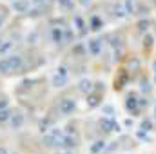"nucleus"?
<instances>
[{
  "label": "nucleus",
  "mask_w": 156,
  "mask_h": 154,
  "mask_svg": "<svg viewBox=\"0 0 156 154\" xmlns=\"http://www.w3.org/2000/svg\"><path fill=\"white\" fill-rule=\"evenodd\" d=\"M125 69L131 73V75H138L140 71H142V60L138 58V56H129L127 60H125Z\"/></svg>",
  "instance_id": "20e7f679"
},
{
  "label": "nucleus",
  "mask_w": 156,
  "mask_h": 154,
  "mask_svg": "<svg viewBox=\"0 0 156 154\" xmlns=\"http://www.w3.org/2000/svg\"><path fill=\"white\" fill-rule=\"evenodd\" d=\"M123 107H125V111L133 116V118H134V116H140V113H142V107H140V94H136V93H127V96H125V100H123Z\"/></svg>",
  "instance_id": "f257e3e1"
},
{
  "label": "nucleus",
  "mask_w": 156,
  "mask_h": 154,
  "mask_svg": "<svg viewBox=\"0 0 156 154\" xmlns=\"http://www.w3.org/2000/svg\"><path fill=\"white\" fill-rule=\"evenodd\" d=\"M142 45H144V49H145V51H151V49H153V45H154V37H153L151 33L142 35Z\"/></svg>",
  "instance_id": "0eeeda50"
},
{
  "label": "nucleus",
  "mask_w": 156,
  "mask_h": 154,
  "mask_svg": "<svg viewBox=\"0 0 156 154\" xmlns=\"http://www.w3.org/2000/svg\"><path fill=\"white\" fill-rule=\"evenodd\" d=\"M91 87H93V85H91V82H89V80H83V82L80 83V91H82V93H89V91H91Z\"/></svg>",
  "instance_id": "6ab92c4d"
},
{
  "label": "nucleus",
  "mask_w": 156,
  "mask_h": 154,
  "mask_svg": "<svg viewBox=\"0 0 156 154\" xmlns=\"http://www.w3.org/2000/svg\"><path fill=\"white\" fill-rule=\"evenodd\" d=\"M140 129L151 132V131L154 129V121H153V118H142V121H140Z\"/></svg>",
  "instance_id": "9b49d317"
},
{
  "label": "nucleus",
  "mask_w": 156,
  "mask_h": 154,
  "mask_svg": "<svg viewBox=\"0 0 156 154\" xmlns=\"http://www.w3.org/2000/svg\"><path fill=\"white\" fill-rule=\"evenodd\" d=\"M149 105H151V100L147 98V94H142L140 96V107H142V111H145Z\"/></svg>",
  "instance_id": "f3484780"
},
{
  "label": "nucleus",
  "mask_w": 156,
  "mask_h": 154,
  "mask_svg": "<svg viewBox=\"0 0 156 154\" xmlns=\"http://www.w3.org/2000/svg\"><path fill=\"white\" fill-rule=\"evenodd\" d=\"M153 31H154V35H156V20L153 22Z\"/></svg>",
  "instance_id": "5701e85b"
},
{
  "label": "nucleus",
  "mask_w": 156,
  "mask_h": 154,
  "mask_svg": "<svg viewBox=\"0 0 156 154\" xmlns=\"http://www.w3.org/2000/svg\"><path fill=\"white\" fill-rule=\"evenodd\" d=\"M89 51H91V54L93 56H96V54H100V51H102V40H91L89 42Z\"/></svg>",
  "instance_id": "1a4fd4ad"
},
{
  "label": "nucleus",
  "mask_w": 156,
  "mask_h": 154,
  "mask_svg": "<svg viewBox=\"0 0 156 154\" xmlns=\"http://www.w3.org/2000/svg\"><path fill=\"white\" fill-rule=\"evenodd\" d=\"M138 83H140V93H142V94H147V96H149V94L153 93V87H154V85H153V82L145 76V75L140 76Z\"/></svg>",
  "instance_id": "39448f33"
},
{
  "label": "nucleus",
  "mask_w": 156,
  "mask_h": 154,
  "mask_svg": "<svg viewBox=\"0 0 156 154\" xmlns=\"http://www.w3.org/2000/svg\"><path fill=\"white\" fill-rule=\"evenodd\" d=\"M153 2H154V7H156V0H153Z\"/></svg>",
  "instance_id": "a878e982"
},
{
  "label": "nucleus",
  "mask_w": 156,
  "mask_h": 154,
  "mask_svg": "<svg viewBox=\"0 0 156 154\" xmlns=\"http://www.w3.org/2000/svg\"><path fill=\"white\" fill-rule=\"evenodd\" d=\"M102 27H104V22H102L98 16H93V18H91V29L98 31V29H102Z\"/></svg>",
  "instance_id": "2eb2a0df"
},
{
  "label": "nucleus",
  "mask_w": 156,
  "mask_h": 154,
  "mask_svg": "<svg viewBox=\"0 0 156 154\" xmlns=\"http://www.w3.org/2000/svg\"><path fill=\"white\" fill-rule=\"evenodd\" d=\"M87 2H89V0H82V4H87Z\"/></svg>",
  "instance_id": "b1692460"
},
{
  "label": "nucleus",
  "mask_w": 156,
  "mask_h": 154,
  "mask_svg": "<svg viewBox=\"0 0 156 154\" xmlns=\"http://www.w3.org/2000/svg\"><path fill=\"white\" fill-rule=\"evenodd\" d=\"M125 127H133V120H131V118L125 120Z\"/></svg>",
  "instance_id": "412c9836"
},
{
  "label": "nucleus",
  "mask_w": 156,
  "mask_h": 154,
  "mask_svg": "<svg viewBox=\"0 0 156 154\" xmlns=\"http://www.w3.org/2000/svg\"><path fill=\"white\" fill-rule=\"evenodd\" d=\"M104 113L107 116H115V107L113 105H104Z\"/></svg>",
  "instance_id": "aec40b11"
},
{
  "label": "nucleus",
  "mask_w": 156,
  "mask_h": 154,
  "mask_svg": "<svg viewBox=\"0 0 156 154\" xmlns=\"http://www.w3.org/2000/svg\"><path fill=\"white\" fill-rule=\"evenodd\" d=\"M151 27H153V22H151L147 16H144V18H140V20L136 22V33H138V35H145V33H149Z\"/></svg>",
  "instance_id": "423d86ee"
},
{
  "label": "nucleus",
  "mask_w": 156,
  "mask_h": 154,
  "mask_svg": "<svg viewBox=\"0 0 156 154\" xmlns=\"http://www.w3.org/2000/svg\"><path fill=\"white\" fill-rule=\"evenodd\" d=\"M113 13H115L116 18H125V16H127V11H125L123 4H118V2L113 5Z\"/></svg>",
  "instance_id": "f8f14e48"
},
{
  "label": "nucleus",
  "mask_w": 156,
  "mask_h": 154,
  "mask_svg": "<svg viewBox=\"0 0 156 154\" xmlns=\"http://www.w3.org/2000/svg\"><path fill=\"white\" fill-rule=\"evenodd\" d=\"M129 82H131V73L123 67V69L118 71L116 78H115V89H116V91H123V89L129 85Z\"/></svg>",
  "instance_id": "f03ea898"
},
{
  "label": "nucleus",
  "mask_w": 156,
  "mask_h": 154,
  "mask_svg": "<svg viewBox=\"0 0 156 154\" xmlns=\"http://www.w3.org/2000/svg\"><path fill=\"white\" fill-rule=\"evenodd\" d=\"M123 7L127 11V16L129 15H136V2L134 0H123Z\"/></svg>",
  "instance_id": "ddd939ff"
},
{
  "label": "nucleus",
  "mask_w": 156,
  "mask_h": 154,
  "mask_svg": "<svg viewBox=\"0 0 156 154\" xmlns=\"http://www.w3.org/2000/svg\"><path fill=\"white\" fill-rule=\"evenodd\" d=\"M75 107H76V103H75L73 100H64V102L60 103V109H62V113H64V114L73 113V111H75Z\"/></svg>",
  "instance_id": "6e6552de"
},
{
  "label": "nucleus",
  "mask_w": 156,
  "mask_h": 154,
  "mask_svg": "<svg viewBox=\"0 0 156 154\" xmlns=\"http://www.w3.org/2000/svg\"><path fill=\"white\" fill-rule=\"evenodd\" d=\"M136 13H138V15H142V16H147V15L151 13V7H149V5H145L144 2H140V4L136 5Z\"/></svg>",
  "instance_id": "4468645a"
},
{
  "label": "nucleus",
  "mask_w": 156,
  "mask_h": 154,
  "mask_svg": "<svg viewBox=\"0 0 156 154\" xmlns=\"http://www.w3.org/2000/svg\"><path fill=\"white\" fill-rule=\"evenodd\" d=\"M154 85H156V71H154Z\"/></svg>",
  "instance_id": "393cba45"
},
{
  "label": "nucleus",
  "mask_w": 156,
  "mask_h": 154,
  "mask_svg": "<svg viewBox=\"0 0 156 154\" xmlns=\"http://www.w3.org/2000/svg\"><path fill=\"white\" fill-rule=\"evenodd\" d=\"M100 98H102V94H100V93H94V94H89V96H87V103H89V107H91V109H94V107H98V105H100V102H102Z\"/></svg>",
  "instance_id": "9d476101"
},
{
  "label": "nucleus",
  "mask_w": 156,
  "mask_h": 154,
  "mask_svg": "<svg viewBox=\"0 0 156 154\" xmlns=\"http://www.w3.org/2000/svg\"><path fill=\"white\" fill-rule=\"evenodd\" d=\"M136 138H138L140 142H145V143H149V142H151V138H149V132H147V131H142V129H138V132H136Z\"/></svg>",
  "instance_id": "dca6fc26"
},
{
  "label": "nucleus",
  "mask_w": 156,
  "mask_h": 154,
  "mask_svg": "<svg viewBox=\"0 0 156 154\" xmlns=\"http://www.w3.org/2000/svg\"><path fill=\"white\" fill-rule=\"evenodd\" d=\"M104 149H105V142H96V143L91 147V151H93V152H102Z\"/></svg>",
  "instance_id": "a211bd4d"
},
{
  "label": "nucleus",
  "mask_w": 156,
  "mask_h": 154,
  "mask_svg": "<svg viewBox=\"0 0 156 154\" xmlns=\"http://www.w3.org/2000/svg\"><path fill=\"white\" fill-rule=\"evenodd\" d=\"M100 127L105 134H111V132H118L120 131V125L113 116H107V118H102L100 120Z\"/></svg>",
  "instance_id": "7ed1b4c3"
},
{
  "label": "nucleus",
  "mask_w": 156,
  "mask_h": 154,
  "mask_svg": "<svg viewBox=\"0 0 156 154\" xmlns=\"http://www.w3.org/2000/svg\"><path fill=\"white\" fill-rule=\"evenodd\" d=\"M153 120H156V100H154V113H153Z\"/></svg>",
  "instance_id": "4be33fe9"
}]
</instances>
